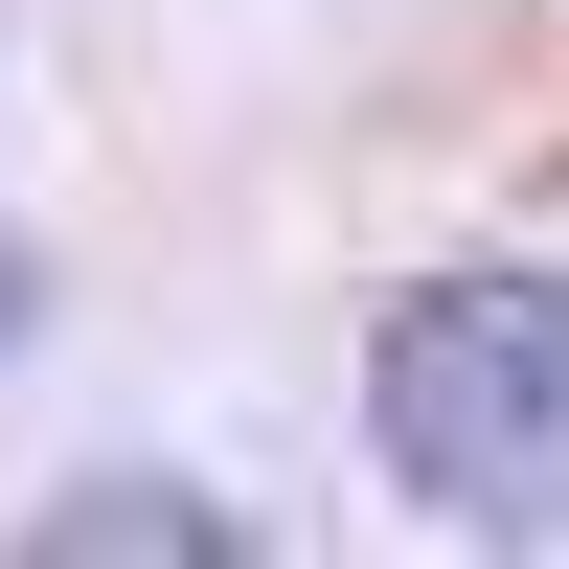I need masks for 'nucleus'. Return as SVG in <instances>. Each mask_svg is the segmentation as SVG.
I'll return each instance as SVG.
<instances>
[{"instance_id":"f03ea898","label":"nucleus","mask_w":569,"mask_h":569,"mask_svg":"<svg viewBox=\"0 0 569 569\" xmlns=\"http://www.w3.org/2000/svg\"><path fill=\"white\" fill-rule=\"evenodd\" d=\"M91 547H228L206 501H46V569H91Z\"/></svg>"},{"instance_id":"f257e3e1","label":"nucleus","mask_w":569,"mask_h":569,"mask_svg":"<svg viewBox=\"0 0 569 569\" xmlns=\"http://www.w3.org/2000/svg\"><path fill=\"white\" fill-rule=\"evenodd\" d=\"M365 433L433 525H569V273H433L365 342Z\"/></svg>"},{"instance_id":"7ed1b4c3","label":"nucleus","mask_w":569,"mask_h":569,"mask_svg":"<svg viewBox=\"0 0 569 569\" xmlns=\"http://www.w3.org/2000/svg\"><path fill=\"white\" fill-rule=\"evenodd\" d=\"M0 342H23V228H0Z\"/></svg>"}]
</instances>
